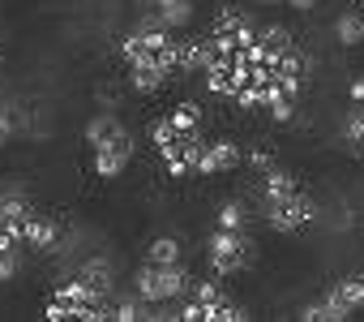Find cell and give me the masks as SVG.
<instances>
[{"label": "cell", "instance_id": "cell-1", "mask_svg": "<svg viewBox=\"0 0 364 322\" xmlns=\"http://www.w3.org/2000/svg\"><path fill=\"white\" fill-rule=\"evenodd\" d=\"M137 296L141 301H150V305H167V301H180L189 288H193V279L185 275V266H159V262H146L141 271H137Z\"/></svg>", "mask_w": 364, "mask_h": 322}, {"label": "cell", "instance_id": "cell-2", "mask_svg": "<svg viewBox=\"0 0 364 322\" xmlns=\"http://www.w3.org/2000/svg\"><path fill=\"white\" fill-rule=\"evenodd\" d=\"M262 207H266V224H270L274 232H283V237L309 228L313 215H317V207H313V198H309L304 189H291V194H283V198H262Z\"/></svg>", "mask_w": 364, "mask_h": 322}, {"label": "cell", "instance_id": "cell-3", "mask_svg": "<svg viewBox=\"0 0 364 322\" xmlns=\"http://www.w3.org/2000/svg\"><path fill=\"white\" fill-rule=\"evenodd\" d=\"M253 262V241L249 232H236V228H215L210 237V271L215 275H236Z\"/></svg>", "mask_w": 364, "mask_h": 322}, {"label": "cell", "instance_id": "cell-4", "mask_svg": "<svg viewBox=\"0 0 364 322\" xmlns=\"http://www.w3.org/2000/svg\"><path fill=\"white\" fill-rule=\"evenodd\" d=\"M90 150H95V172L107 177V181H116V177L129 168V159H133V137H129V129L120 125V116L112 120V129H107Z\"/></svg>", "mask_w": 364, "mask_h": 322}, {"label": "cell", "instance_id": "cell-5", "mask_svg": "<svg viewBox=\"0 0 364 322\" xmlns=\"http://www.w3.org/2000/svg\"><path fill=\"white\" fill-rule=\"evenodd\" d=\"M240 164H245V150H240L236 142L219 137V142H206L202 164H198V177H223V172H232V168H240Z\"/></svg>", "mask_w": 364, "mask_h": 322}, {"label": "cell", "instance_id": "cell-6", "mask_svg": "<svg viewBox=\"0 0 364 322\" xmlns=\"http://www.w3.org/2000/svg\"><path fill=\"white\" fill-rule=\"evenodd\" d=\"M22 245H31V249H39V254H52V249L60 245V228H56L43 211H31V215H26V228H22Z\"/></svg>", "mask_w": 364, "mask_h": 322}, {"label": "cell", "instance_id": "cell-7", "mask_svg": "<svg viewBox=\"0 0 364 322\" xmlns=\"http://www.w3.org/2000/svg\"><path fill=\"white\" fill-rule=\"evenodd\" d=\"M167 78H171V69H167L159 56H154V61H141V65H129V86H133L137 95H154V90H163Z\"/></svg>", "mask_w": 364, "mask_h": 322}, {"label": "cell", "instance_id": "cell-8", "mask_svg": "<svg viewBox=\"0 0 364 322\" xmlns=\"http://www.w3.org/2000/svg\"><path fill=\"white\" fill-rule=\"evenodd\" d=\"M35 207L22 198V194H0V228H5L14 241H22V228H26V215Z\"/></svg>", "mask_w": 364, "mask_h": 322}, {"label": "cell", "instance_id": "cell-9", "mask_svg": "<svg viewBox=\"0 0 364 322\" xmlns=\"http://www.w3.org/2000/svg\"><path fill=\"white\" fill-rule=\"evenodd\" d=\"M154 305L150 301H141L137 292L133 296H112V322H141V318H159V313H150Z\"/></svg>", "mask_w": 364, "mask_h": 322}, {"label": "cell", "instance_id": "cell-10", "mask_svg": "<svg viewBox=\"0 0 364 322\" xmlns=\"http://www.w3.org/2000/svg\"><path fill=\"white\" fill-rule=\"evenodd\" d=\"M334 39H338L343 48L364 43V14H360V9H343V14L334 18Z\"/></svg>", "mask_w": 364, "mask_h": 322}, {"label": "cell", "instance_id": "cell-11", "mask_svg": "<svg viewBox=\"0 0 364 322\" xmlns=\"http://www.w3.org/2000/svg\"><path fill=\"white\" fill-rule=\"evenodd\" d=\"M154 14H159V22H163L167 31H180V26L193 22V0H159Z\"/></svg>", "mask_w": 364, "mask_h": 322}, {"label": "cell", "instance_id": "cell-12", "mask_svg": "<svg viewBox=\"0 0 364 322\" xmlns=\"http://www.w3.org/2000/svg\"><path fill=\"white\" fill-rule=\"evenodd\" d=\"M77 275H82L95 292L112 296V284H116V279H112V262H107V258H90V262H82V266H77Z\"/></svg>", "mask_w": 364, "mask_h": 322}, {"label": "cell", "instance_id": "cell-13", "mask_svg": "<svg viewBox=\"0 0 364 322\" xmlns=\"http://www.w3.org/2000/svg\"><path fill=\"white\" fill-rule=\"evenodd\" d=\"M343 142L351 155H364V103H351L343 116Z\"/></svg>", "mask_w": 364, "mask_h": 322}, {"label": "cell", "instance_id": "cell-14", "mask_svg": "<svg viewBox=\"0 0 364 322\" xmlns=\"http://www.w3.org/2000/svg\"><path fill=\"white\" fill-rule=\"evenodd\" d=\"M146 262H159V266H176L180 262V241L176 237H159L146 245Z\"/></svg>", "mask_w": 364, "mask_h": 322}, {"label": "cell", "instance_id": "cell-15", "mask_svg": "<svg viewBox=\"0 0 364 322\" xmlns=\"http://www.w3.org/2000/svg\"><path fill=\"white\" fill-rule=\"evenodd\" d=\"M167 120H171L180 133H202V108H198V103H180V108H171Z\"/></svg>", "mask_w": 364, "mask_h": 322}, {"label": "cell", "instance_id": "cell-16", "mask_svg": "<svg viewBox=\"0 0 364 322\" xmlns=\"http://www.w3.org/2000/svg\"><path fill=\"white\" fill-rule=\"evenodd\" d=\"M215 228H236V232H245V228H249V211H245L240 202H223L219 215H215Z\"/></svg>", "mask_w": 364, "mask_h": 322}, {"label": "cell", "instance_id": "cell-17", "mask_svg": "<svg viewBox=\"0 0 364 322\" xmlns=\"http://www.w3.org/2000/svg\"><path fill=\"white\" fill-rule=\"evenodd\" d=\"M112 120H116V112H99V116L86 125V133H82V137H86V146H95V142H99V137L112 129Z\"/></svg>", "mask_w": 364, "mask_h": 322}, {"label": "cell", "instance_id": "cell-18", "mask_svg": "<svg viewBox=\"0 0 364 322\" xmlns=\"http://www.w3.org/2000/svg\"><path fill=\"white\" fill-rule=\"evenodd\" d=\"M18 275V249H0V284H9Z\"/></svg>", "mask_w": 364, "mask_h": 322}, {"label": "cell", "instance_id": "cell-19", "mask_svg": "<svg viewBox=\"0 0 364 322\" xmlns=\"http://www.w3.org/2000/svg\"><path fill=\"white\" fill-rule=\"evenodd\" d=\"M245 159H249V164H253V168H257V172H266V168H274V159H270V155H266V150H249V155H245Z\"/></svg>", "mask_w": 364, "mask_h": 322}, {"label": "cell", "instance_id": "cell-20", "mask_svg": "<svg viewBox=\"0 0 364 322\" xmlns=\"http://www.w3.org/2000/svg\"><path fill=\"white\" fill-rule=\"evenodd\" d=\"M9 137H14V116H9L5 108H0V146H5Z\"/></svg>", "mask_w": 364, "mask_h": 322}, {"label": "cell", "instance_id": "cell-21", "mask_svg": "<svg viewBox=\"0 0 364 322\" xmlns=\"http://www.w3.org/2000/svg\"><path fill=\"white\" fill-rule=\"evenodd\" d=\"M347 95H351V103H364V78H351Z\"/></svg>", "mask_w": 364, "mask_h": 322}, {"label": "cell", "instance_id": "cell-22", "mask_svg": "<svg viewBox=\"0 0 364 322\" xmlns=\"http://www.w3.org/2000/svg\"><path fill=\"white\" fill-rule=\"evenodd\" d=\"M283 5H291V9H300V14H309V9L317 5V0H283Z\"/></svg>", "mask_w": 364, "mask_h": 322}, {"label": "cell", "instance_id": "cell-23", "mask_svg": "<svg viewBox=\"0 0 364 322\" xmlns=\"http://www.w3.org/2000/svg\"><path fill=\"white\" fill-rule=\"evenodd\" d=\"M360 5H364V0H360Z\"/></svg>", "mask_w": 364, "mask_h": 322}]
</instances>
